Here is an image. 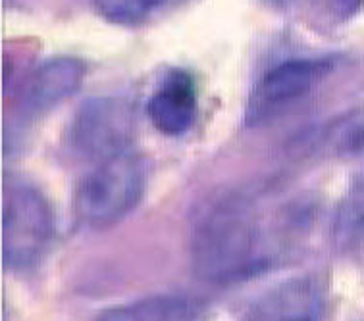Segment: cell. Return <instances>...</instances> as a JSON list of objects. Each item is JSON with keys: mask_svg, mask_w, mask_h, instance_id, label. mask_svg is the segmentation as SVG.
Listing matches in <instances>:
<instances>
[{"mask_svg": "<svg viewBox=\"0 0 364 321\" xmlns=\"http://www.w3.org/2000/svg\"><path fill=\"white\" fill-rule=\"evenodd\" d=\"M191 260L197 276L218 285L245 281L268 268L272 250L252 204L239 197L206 204L193 227Z\"/></svg>", "mask_w": 364, "mask_h": 321, "instance_id": "6da1fadb", "label": "cell"}, {"mask_svg": "<svg viewBox=\"0 0 364 321\" xmlns=\"http://www.w3.org/2000/svg\"><path fill=\"white\" fill-rule=\"evenodd\" d=\"M146 185L145 160L129 148L100 160L73 192L81 225L102 231L122 222L139 204Z\"/></svg>", "mask_w": 364, "mask_h": 321, "instance_id": "7a4b0ae2", "label": "cell"}, {"mask_svg": "<svg viewBox=\"0 0 364 321\" xmlns=\"http://www.w3.org/2000/svg\"><path fill=\"white\" fill-rule=\"evenodd\" d=\"M54 216L45 195L33 185L14 183L4 195L2 256L8 269L33 268L53 241Z\"/></svg>", "mask_w": 364, "mask_h": 321, "instance_id": "3957f363", "label": "cell"}, {"mask_svg": "<svg viewBox=\"0 0 364 321\" xmlns=\"http://www.w3.org/2000/svg\"><path fill=\"white\" fill-rule=\"evenodd\" d=\"M330 60H285L272 67L255 87L247 106V121L262 124L306 97L330 73Z\"/></svg>", "mask_w": 364, "mask_h": 321, "instance_id": "277c9868", "label": "cell"}, {"mask_svg": "<svg viewBox=\"0 0 364 321\" xmlns=\"http://www.w3.org/2000/svg\"><path fill=\"white\" fill-rule=\"evenodd\" d=\"M132 131L133 111L129 104L118 99H95L75 114L70 138L80 154L100 162L127 151Z\"/></svg>", "mask_w": 364, "mask_h": 321, "instance_id": "5b68a950", "label": "cell"}, {"mask_svg": "<svg viewBox=\"0 0 364 321\" xmlns=\"http://www.w3.org/2000/svg\"><path fill=\"white\" fill-rule=\"evenodd\" d=\"M328 295L316 276L291 277L266 290L243 321H326Z\"/></svg>", "mask_w": 364, "mask_h": 321, "instance_id": "8992f818", "label": "cell"}, {"mask_svg": "<svg viewBox=\"0 0 364 321\" xmlns=\"http://www.w3.org/2000/svg\"><path fill=\"white\" fill-rule=\"evenodd\" d=\"M83 62L72 56H58L41 64L27 79L20 97L21 114L37 118L70 99L83 83Z\"/></svg>", "mask_w": 364, "mask_h": 321, "instance_id": "52a82bcc", "label": "cell"}, {"mask_svg": "<svg viewBox=\"0 0 364 321\" xmlns=\"http://www.w3.org/2000/svg\"><path fill=\"white\" fill-rule=\"evenodd\" d=\"M149 119L160 133L179 137L191 129L197 118V91L189 75L172 73L146 104Z\"/></svg>", "mask_w": 364, "mask_h": 321, "instance_id": "ba28073f", "label": "cell"}, {"mask_svg": "<svg viewBox=\"0 0 364 321\" xmlns=\"http://www.w3.org/2000/svg\"><path fill=\"white\" fill-rule=\"evenodd\" d=\"M203 302L183 295H153L100 312L95 321H197Z\"/></svg>", "mask_w": 364, "mask_h": 321, "instance_id": "9c48e42d", "label": "cell"}, {"mask_svg": "<svg viewBox=\"0 0 364 321\" xmlns=\"http://www.w3.org/2000/svg\"><path fill=\"white\" fill-rule=\"evenodd\" d=\"M333 239L338 246H353L364 239V175L341 200L333 219Z\"/></svg>", "mask_w": 364, "mask_h": 321, "instance_id": "30bf717a", "label": "cell"}, {"mask_svg": "<svg viewBox=\"0 0 364 321\" xmlns=\"http://www.w3.org/2000/svg\"><path fill=\"white\" fill-rule=\"evenodd\" d=\"M328 143L339 156L364 152V110H353L339 119L328 133Z\"/></svg>", "mask_w": 364, "mask_h": 321, "instance_id": "8fae6325", "label": "cell"}, {"mask_svg": "<svg viewBox=\"0 0 364 321\" xmlns=\"http://www.w3.org/2000/svg\"><path fill=\"white\" fill-rule=\"evenodd\" d=\"M97 12L110 23L133 26L162 6L164 0H93Z\"/></svg>", "mask_w": 364, "mask_h": 321, "instance_id": "7c38bea8", "label": "cell"}, {"mask_svg": "<svg viewBox=\"0 0 364 321\" xmlns=\"http://www.w3.org/2000/svg\"><path fill=\"white\" fill-rule=\"evenodd\" d=\"M328 2H330L331 12L336 13L338 18H341V20L355 16L364 4V0H328Z\"/></svg>", "mask_w": 364, "mask_h": 321, "instance_id": "4fadbf2b", "label": "cell"}, {"mask_svg": "<svg viewBox=\"0 0 364 321\" xmlns=\"http://www.w3.org/2000/svg\"><path fill=\"white\" fill-rule=\"evenodd\" d=\"M278 4H289V2H293V0H276Z\"/></svg>", "mask_w": 364, "mask_h": 321, "instance_id": "5bb4252c", "label": "cell"}]
</instances>
